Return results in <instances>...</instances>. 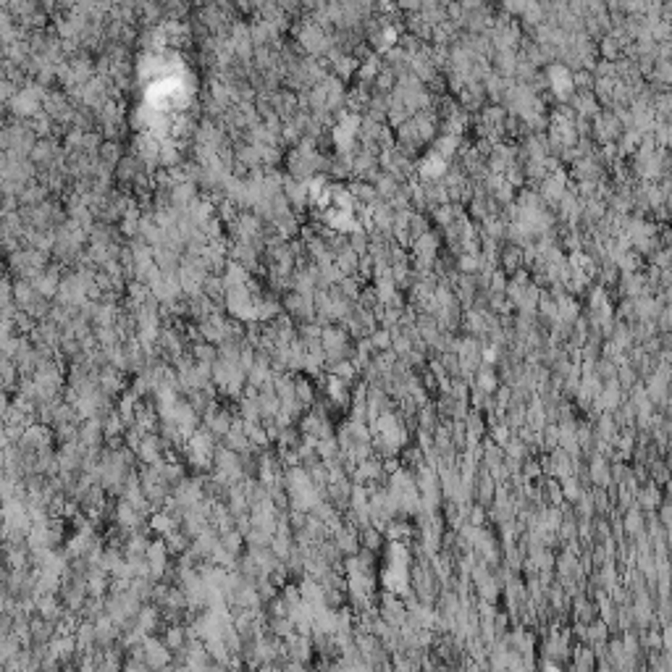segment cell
I'll return each mask as SVG.
<instances>
[{"label":"cell","mask_w":672,"mask_h":672,"mask_svg":"<svg viewBox=\"0 0 672 672\" xmlns=\"http://www.w3.org/2000/svg\"><path fill=\"white\" fill-rule=\"evenodd\" d=\"M163 609L161 607H155V604H142L140 614H137V625H134V630L140 633V636H155L158 630H163Z\"/></svg>","instance_id":"3957f363"},{"label":"cell","mask_w":672,"mask_h":672,"mask_svg":"<svg viewBox=\"0 0 672 672\" xmlns=\"http://www.w3.org/2000/svg\"><path fill=\"white\" fill-rule=\"evenodd\" d=\"M140 646H142V662L150 670H168L174 664V651H168V646L158 636H145L140 641Z\"/></svg>","instance_id":"6da1fadb"},{"label":"cell","mask_w":672,"mask_h":672,"mask_svg":"<svg viewBox=\"0 0 672 672\" xmlns=\"http://www.w3.org/2000/svg\"><path fill=\"white\" fill-rule=\"evenodd\" d=\"M158 638L168 646V651L181 654V651L187 649L192 633H189V628H184V625H163V630H161V636Z\"/></svg>","instance_id":"277c9868"},{"label":"cell","mask_w":672,"mask_h":672,"mask_svg":"<svg viewBox=\"0 0 672 672\" xmlns=\"http://www.w3.org/2000/svg\"><path fill=\"white\" fill-rule=\"evenodd\" d=\"M284 654H286V659L302 662V664H313V662L318 659L315 646H313V638L300 636V633H292V636L284 641Z\"/></svg>","instance_id":"7a4b0ae2"}]
</instances>
